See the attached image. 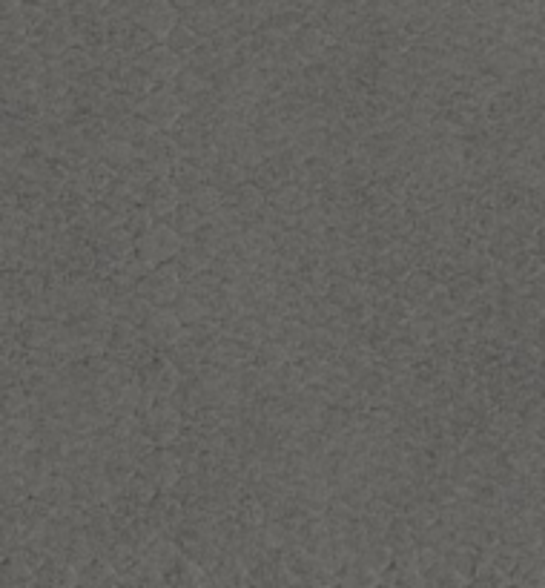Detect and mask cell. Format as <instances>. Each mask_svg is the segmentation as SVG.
<instances>
[{
  "label": "cell",
  "instance_id": "cell-6",
  "mask_svg": "<svg viewBox=\"0 0 545 588\" xmlns=\"http://www.w3.org/2000/svg\"><path fill=\"white\" fill-rule=\"evenodd\" d=\"M141 477L153 482L155 491L170 494L178 480L184 477V462L175 457L170 448H155L153 454L141 462Z\"/></svg>",
  "mask_w": 545,
  "mask_h": 588
},
{
  "label": "cell",
  "instance_id": "cell-5",
  "mask_svg": "<svg viewBox=\"0 0 545 588\" xmlns=\"http://www.w3.org/2000/svg\"><path fill=\"white\" fill-rule=\"evenodd\" d=\"M141 333H144V339H147L155 350H173L175 345L184 339L187 327H184V322L175 316L173 307H155L153 313H150V319L141 327Z\"/></svg>",
  "mask_w": 545,
  "mask_h": 588
},
{
  "label": "cell",
  "instance_id": "cell-14",
  "mask_svg": "<svg viewBox=\"0 0 545 588\" xmlns=\"http://www.w3.org/2000/svg\"><path fill=\"white\" fill-rule=\"evenodd\" d=\"M434 276L431 273H425V270H411L405 279H399L396 282V293H399V299H405L411 307H419L431 293H434Z\"/></svg>",
  "mask_w": 545,
  "mask_h": 588
},
{
  "label": "cell",
  "instance_id": "cell-8",
  "mask_svg": "<svg viewBox=\"0 0 545 588\" xmlns=\"http://www.w3.org/2000/svg\"><path fill=\"white\" fill-rule=\"evenodd\" d=\"M213 262H216V256H213L204 244L187 239L184 241V250H181L170 264L175 267L178 279H181L184 284H190L193 279H198L201 273H207V270L213 267Z\"/></svg>",
  "mask_w": 545,
  "mask_h": 588
},
{
  "label": "cell",
  "instance_id": "cell-13",
  "mask_svg": "<svg viewBox=\"0 0 545 588\" xmlns=\"http://www.w3.org/2000/svg\"><path fill=\"white\" fill-rule=\"evenodd\" d=\"M244 178H247V170H244V167H239L233 158H221L216 167L207 173V184H213L218 193L227 198L233 196L241 184H247Z\"/></svg>",
  "mask_w": 545,
  "mask_h": 588
},
{
  "label": "cell",
  "instance_id": "cell-19",
  "mask_svg": "<svg viewBox=\"0 0 545 588\" xmlns=\"http://www.w3.org/2000/svg\"><path fill=\"white\" fill-rule=\"evenodd\" d=\"M170 178H173V184L178 187L181 196H193L198 187L207 184V173H204L201 167H196L193 161H187V158L175 161L173 175H170Z\"/></svg>",
  "mask_w": 545,
  "mask_h": 588
},
{
  "label": "cell",
  "instance_id": "cell-3",
  "mask_svg": "<svg viewBox=\"0 0 545 588\" xmlns=\"http://www.w3.org/2000/svg\"><path fill=\"white\" fill-rule=\"evenodd\" d=\"M135 293H138L144 302H150L153 307H170L181 299V293H184V282L178 279V273H175L173 264H164V267H155V270H150V273L138 282Z\"/></svg>",
  "mask_w": 545,
  "mask_h": 588
},
{
  "label": "cell",
  "instance_id": "cell-16",
  "mask_svg": "<svg viewBox=\"0 0 545 588\" xmlns=\"http://www.w3.org/2000/svg\"><path fill=\"white\" fill-rule=\"evenodd\" d=\"M227 198H230V207H236L241 216L250 218V221L259 216V213H262V207L267 204V196H264V190H262V187H256L253 181L241 184L239 190H236L233 196H227Z\"/></svg>",
  "mask_w": 545,
  "mask_h": 588
},
{
  "label": "cell",
  "instance_id": "cell-7",
  "mask_svg": "<svg viewBox=\"0 0 545 588\" xmlns=\"http://www.w3.org/2000/svg\"><path fill=\"white\" fill-rule=\"evenodd\" d=\"M141 118L158 132H170L178 127V121H181V112H184V104L175 98L173 92H155L150 95L141 107Z\"/></svg>",
  "mask_w": 545,
  "mask_h": 588
},
{
  "label": "cell",
  "instance_id": "cell-22",
  "mask_svg": "<svg viewBox=\"0 0 545 588\" xmlns=\"http://www.w3.org/2000/svg\"><path fill=\"white\" fill-rule=\"evenodd\" d=\"M284 362H290V353H287L279 342H273V339H264L262 345L256 348V353H253V365L262 368L264 373L276 371Z\"/></svg>",
  "mask_w": 545,
  "mask_h": 588
},
{
  "label": "cell",
  "instance_id": "cell-4",
  "mask_svg": "<svg viewBox=\"0 0 545 588\" xmlns=\"http://www.w3.org/2000/svg\"><path fill=\"white\" fill-rule=\"evenodd\" d=\"M141 385L150 402H164L173 399L184 385V373L175 368L167 356H155L153 362L141 371Z\"/></svg>",
  "mask_w": 545,
  "mask_h": 588
},
{
  "label": "cell",
  "instance_id": "cell-23",
  "mask_svg": "<svg viewBox=\"0 0 545 588\" xmlns=\"http://www.w3.org/2000/svg\"><path fill=\"white\" fill-rule=\"evenodd\" d=\"M170 218H173L170 227H173L175 233H181L184 239H193L198 230H201V224H204V216L198 213L193 204H187V201H181V207Z\"/></svg>",
  "mask_w": 545,
  "mask_h": 588
},
{
  "label": "cell",
  "instance_id": "cell-26",
  "mask_svg": "<svg viewBox=\"0 0 545 588\" xmlns=\"http://www.w3.org/2000/svg\"><path fill=\"white\" fill-rule=\"evenodd\" d=\"M144 588H173L167 583V577L164 580H150V583H144Z\"/></svg>",
  "mask_w": 545,
  "mask_h": 588
},
{
  "label": "cell",
  "instance_id": "cell-17",
  "mask_svg": "<svg viewBox=\"0 0 545 588\" xmlns=\"http://www.w3.org/2000/svg\"><path fill=\"white\" fill-rule=\"evenodd\" d=\"M121 586V577L118 571L109 566L107 560H95L89 563L87 568H81V580H78V588H118Z\"/></svg>",
  "mask_w": 545,
  "mask_h": 588
},
{
  "label": "cell",
  "instance_id": "cell-9",
  "mask_svg": "<svg viewBox=\"0 0 545 588\" xmlns=\"http://www.w3.org/2000/svg\"><path fill=\"white\" fill-rule=\"evenodd\" d=\"M141 204L153 213L155 218L173 216L175 210L181 207V193L173 184V178H155L153 184L147 187V193L141 198Z\"/></svg>",
  "mask_w": 545,
  "mask_h": 588
},
{
  "label": "cell",
  "instance_id": "cell-25",
  "mask_svg": "<svg viewBox=\"0 0 545 588\" xmlns=\"http://www.w3.org/2000/svg\"><path fill=\"white\" fill-rule=\"evenodd\" d=\"M175 310V316L184 322V327H190V325H196V322H201V319H207L210 313H207V305L198 299V296H193V293H181V299L175 302L173 305Z\"/></svg>",
  "mask_w": 545,
  "mask_h": 588
},
{
  "label": "cell",
  "instance_id": "cell-12",
  "mask_svg": "<svg viewBox=\"0 0 545 588\" xmlns=\"http://www.w3.org/2000/svg\"><path fill=\"white\" fill-rule=\"evenodd\" d=\"M307 336H310V327L302 319H296V316H287V319H282L279 325L273 327V333L267 339L279 342L290 356H299L305 350Z\"/></svg>",
  "mask_w": 545,
  "mask_h": 588
},
{
  "label": "cell",
  "instance_id": "cell-24",
  "mask_svg": "<svg viewBox=\"0 0 545 588\" xmlns=\"http://www.w3.org/2000/svg\"><path fill=\"white\" fill-rule=\"evenodd\" d=\"M187 204H193L204 218H210V216H216L218 210L227 204V198L221 196L213 184H204V187H198L193 196H187Z\"/></svg>",
  "mask_w": 545,
  "mask_h": 588
},
{
  "label": "cell",
  "instance_id": "cell-1",
  "mask_svg": "<svg viewBox=\"0 0 545 588\" xmlns=\"http://www.w3.org/2000/svg\"><path fill=\"white\" fill-rule=\"evenodd\" d=\"M184 250V236L175 233L170 224H153L144 236L135 239V256L150 270L170 264Z\"/></svg>",
  "mask_w": 545,
  "mask_h": 588
},
{
  "label": "cell",
  "instance_id": "cell-10",
  "mask_svg": "<svg viewBox=\"0 0 545 588\" xmlns=\"http://www.w3.org/2000/svg\"><path fill=\"white\" fill-rule=\"evenodd\" d=\"M267 204H270V207H276V210L284 213V216L296 218V216H302L307 207L313 204V196L307 193L305 187H299L296 181H290V184L279 187L276 193H270Z\"/></svg>",
  "mask_w": 545,
  "mask_h": 588
},
{
  "label": "cell",
  "instance_id": "cell-11",
  "mask_svg": "<svg viewBox=\"0 0 545 588\" xmlns=\"http://www.w3.org/2000/svg\"><path fill=\"white\" fill-rule=\"evenodd\" d=\"M35 500H41L44 505H49L52 511H61L66 505L78 500V491H75V482L64 477V474H52L49 480L38 488Z\"/></svg>",
  "mask_w": 545,
  "mask_h": 588
},
{
  "label": "cell",
  "instance_id": "cell-15",
  "mask_svg": "<svg viewBox=\"0 0 545 588\" xmlns=\"http://www.w3.org/2000/svg\"><path fill=\"white\" fill-rule=\"evenodd\" d=\"M167 583L173 588H207L210 583V574H207V568L198 566L193 557H181L175 568L167 574Z\"/></svg>",
  "mask_w": 545,
  "mask_h": 588
},
{
  "label": "cell",
  "instance_id": "cell-20",
  "mask_svg": "<svg viewBox=\"0 0 545 588\" xmlns=\"http://www.w3.org/2000/svg\"><path fill=\"white\" fill-rule=\"evenodd\" d=\"M167 359L173 362L175 368L181 373H190V376H196L201 371V365H204V350L196 348L187 336L175 345L173 350H167Z\"/></svg>",
  "mask_w": 545,
  "mask_h": 588
},
{
  "label": "cell",
  "instance_id": "cell-2",
  "mask_svg": "<svg viewBox=\"0 0 545 588\" xmlns=\"http://www.w3.org/2000/svg\"><path fill=\"white\" fill-rule=\"evenodd\" d=\"M141 428H144V434L153 439L155 448H170L175 439L184 434V414L175 408L170 399L153 402L141 414Z\"/></svg>",
  "mask_w": 545,
  "mask_h": 588
},
{
  "label": "cell",
  "instance_id": "cell-21",
  "mask_svg": "<svg viewBox=\"0 0 545 588\" xmlns=\"http://www.w3.org/2000/svg\"><path fill=\"white\" fill-rule=\"evenodd\" d=\"M276 256L287 264H299L302 262V256H305L307 250H310V241L293 227V230H287L282 236H276Z\"/></svg>",
  "mask_w": 545,
  "mask_h": 588
},
{
  "label": "cell",
  "instance_id": "cell-18",
  "mask_svg": "<svg viewBox=\"0 0 545 588\" xmlns=\"http://www.w3.org/2000/svg\"><path fill=\"white\" fill-rule=\"evenodd\" d=\"M101 161L107 164L109 170L124 173L127 167H132L138 161V150L132 147L130 141H118V138H107L104 150H101Z\"/></svg>",
  "mask_w": 545,
  "mask_h": 588
}]
</instances>
